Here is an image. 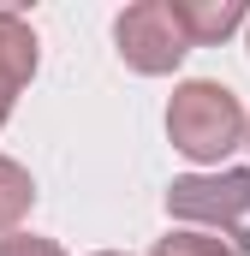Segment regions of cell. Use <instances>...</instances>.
Listing matches in <instances>:
<instances>
[{"label": "cell", "mask_w": 250, "mask_h": 256, "mask_svg": "<svg viewBox=\"0 0 250 256\" xmlns=\"http://www.w3.org/2000/svg\"><path fill=\"white\" fill-rule=\"evenodd\" d=\"M167 137L190 161H220V155H232L244 143V108H238V96L226 84L190 78L167 102Z\"/></svg>", "instance_id": "6da1fadb"}, {"label": "cell", "mask_w": 250, "mask_h": 256, "mask_svg": "<svg viewBox=\"0 0 250 256\" xmlns=\"http://www.w3.org/2000/svg\"><path fill=\"white\" fill-rule=\"evenodd\" d=\"M167 214L190 226H214L226 232V250H250V167L232 173H190L167 185Z\"/></svg>", "instance_id": "7a4b0ae2"}, {"label": "cell", "mask_w": 250, "mask_h": 256, "mask_svg": "<svg viewBox=\"0 0 250 256\" xmlns=\"http://www.w3.org/2000/svg\"><path fill=\"white\" fill-rule=\"evenodd\" d=\"M114 42H120V60L131 72H143V78H161V72H173L190 54V36L179 30V18H173L167 0H143V6L120 12Z\"/></svg>", "instance_id": "3957f363"}, {"label": "cell", "mask_w": 250, "mask_h": 256, "mask_svg": "<svg viewBox=\"0 0 250 256\" xmlns=\"http://www.w3.org/2000/svg\"><path fill=\"white\" fill-rule=\"evenodd\" d=\"M36 72V30L18 12H0V108L18 102V90Z\"/></svg>", "instance_id": "277c9868"}, {"label": "cell", "mask_w": 250, "mask_h": 256, "mask_svg": "<svg viewBox=\"0 0 250 256\" xmlns=\"http://www.w3.org/2000/svg\"><path fill=\"white\" fill-rule=\"evenodd\" d=\"M167 6H173L179 30L190 36V48H202V42H226V36L244 24V0H167Z\"/></svg>", "instance_id": "5b68a950"}, {"label": "cell", "mask_w": 250, "mask_h": 256, "mask_svg": "<svg viewBox=\"0 0 250 256\" xmlns=\"http://www.w3.org/2000/svg\"><path fill=\"white\" fill-rule=\"evenodd\" d=\"M30 202H36L30 173H24L18 161H6V155H0V238H6V232H18V220L30 214Z\"/></svg>", "instance_id": "8992f818"}, {"label": "cell", "mask_w": 250, "mask_h": 256, "mask_svg": "<svg viewBox=\"0 0 250 256\" xmlns=\"http://www.w3.org/2000/svg\"><path fill=\"white\" fill-rule=\"evenodd\" d=\"M149 256H232L220 238H202V232H167Z\"/></svg>", "instance_id": "52a82bcc"}, {"label": "cell", "mask_w": 250, "mask_h": 256, "mask_svg": "<svg viewBox=\"0 0 250 256\" xmlns=\"http://www.w3.org/2000/svg\"><path fill=\"white\" fill-rule=\"evenodd\" d=\"M0 256H66L54 238H36V232H6L0 238Z\"/></svg>", "instance_id": "ba28073f"}, {"label": "cell", "mask_w": 250, "mask_h": 256, "mask_svg": "<svg viewBox=\"0 0 250 256\" xmlns=\"http://www.w3.org/2000/svg\"><path fill=\"white\" fill-rule=\"evenodd\" d=\"M244 149H250V114H244Z\"/></svg>", "instance_id": "9c48e42d"}, {"label": "cell", "mask_w": 250, "mask_h": 256, "mask_svg": "<svg viewBox=\"0 0 250 256\" xmlns=\"http://www.w3.org/2000/svg\"><path fill=\"white\" fill-rule=\"evenodd\" d=\"M102 256H125V250H102Z\"/></svg>", "instance_id": "30bf717a"}]
</instances>
